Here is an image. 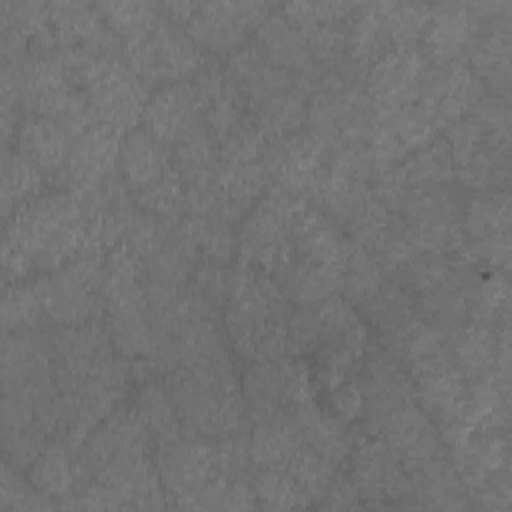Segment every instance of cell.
I'll use <instances>...</instances> for the list:
<instances>
[{"label":"cell","instance_id":"7a4b0ae2","mask_svg":"<svg viewBox=\"0 0 512 512\" xmlns=\"http://www.w3.org/2000/svg\"><path fill=\"white\" fill-rule=\"evenodd\" d=\"M308 200L280 186H272L246 214L238 234V260L256 272L274 276L292 256V226Z\"/></svg>","mask_w":512,"mask_h":512},{"label":"cell","instance_id":"03108f58","mask_svg":"<svg viewBox=\"0 0 512 512\" xmlns=\"http://www.w3.org/2000/svg\"><path fill=\"white\" fill-rule=\"evenodd\" d=\"M318 506L328 510H350L362 506V496L350 476H334Z\"/></svg>","mask_w":512,"mask_h":512},{"label":"cell","instance_id":"2e32d148","mask_svg":"<svg viewBox=\"0 0 512 512\" xmlns=\"http://www.w3.org/2000/svg\"><path fill=\"white\" fill-rule=\"evenodd\" d=\"M226 76L236 86L244 106L256 110L266 100L290 90L296 76L270 62L258 46L242 44L230 52L226 62Z\"/></svg>","mask_w":512,"mask_h":512},{"label":"cell","instance_id":"ba28073f","mask_svg":"<svg viewBox=\"0 0 512 512\" xmlns=\"http://www.w3.org/2000/svg\"><path fill=\"white\" fill-rule=\"evenodd\" d=\"M268 12L270 6L262 2H196L186 32L198 48L232 52L242 46L250 28L270 16Z\"/></svg>","mask_w":512,"mask_h":512},{"label":"cell","instance_id":"f5cc1de1","mask_svg":"<svg viewBox=\"0 0 512 512\" xmlns=\"http://www.w3.org/2000/svg\"><path fill=\"white\" fill-rule=\"evenodd\" d=\"M386 270L380 260L366 248L354 246L344 268L342 294L350 304H364L370 300L384 284Z\"/></svg>","mask_w":512,"mask_h":512},{"label":"cell","instance_id":"836d02e7","mask_svg":"<svg viewBox=\"0 0 512 512\" xmlns=\"http://www.w3.org/2000/svg\"><path fill=\"white\" fill-rule=\"evenodd\" d=\"M72 448L60 440L46 444L28 468L30 484L42 494L58 500L76 490V458Z\"/></svg>","mask_w":512,"mask_h":512},{"label":"cell","instance_id":"5b68a950","mask_svg":"<svg viewBox=\"0 0 512 512\" xmlns=\"http://www.w3.org/2000/svg\"><path fill=\"white\" fill-rule=\"evenodd\" d=\"M156 472L172 506L184 508L188 502L214 478L216 468V442L202 436H178L158 446Z\"/></svg>","mask_w":512,"mask_h":512},{"label":"cell","instance_id":"5bb4252c","mask_svg":"<svg viewBox=\"0 0 512 512\" xmlns=\"http://www.w3.org/2000/svg\"><path fill=\"white\" fill-rule=\"evenodd\" d=\"M350 456V478L362 498L380 500V506H384L386 500H400L408 506L412 494L410 476L380 438L364 440Z\"/></svg>","mask_w":512,"mask_h":512},{"label":"cell","instance_id":"7c38bea8","mask_svg":"<svg viewBox=\"0 0 512 512\" xmlns=\"http://www.w3.org/2000/svg\"><path fill=\"white\" fill-rule=\"evenodd\" d=\"M356 384L364 400L362 416L366 418V428L374 436L396 408L412 402L414 398L412 380L386 346L368 354Z\"/></svg>","mask_w":512,"mask_h":512},{"label":"cell","instance_id":"8fae6325","mask_svg":"<svg viewBox=\"0 0 512 512\" xmlns=\"http://www.w3.org/2000/svg\"><path fill=\"white\" fill-rule=\"evenodd\" d=\"M376 438L392 450L408 474H414L446 456L438 430L428 414L414 402L396 408L382 422Z\"/></svg>","mask_w":512,"mask_h":512},{"label":"cell","instance_id":"816d5d0a","mask_svg":"<svg viewBox=\"0 0 512 512\" xmlns=\"http://www.w3.org/2000/svg\"><path fill=\"white\" fill-rule=\"evenodd\" d=\"M510 310V284L504 272H494L488 278H482L478 288L468 300V318L472 322L502 326L508 324Z\"/></svg>","mask_w":512,"mask_h":512},{"label":"cell","instance_id":"4dcf8cb0","mask_svg":"<svg viewBox=\"0 0 512 512\" xmlns=\"http://www.w3.org/2000/svg\"><path fill=\"white\" fill-rule=\"evenodd\" d=\"M308 94L310 90L296 80L290 90L266 100L256 110H252V124L268 144L286 140L300 132V128L306 124Z\"/></svg>","mask_w":512,"mask_h":512},{"label":"cell","instance_id":"f546056e","mask_svg":"<svg viewBox=\"0 0 512 512\" xmlns=\"http://www.w3.org/2000/svg\"><path fill=\"white\" fill-rule=\"evenodd\" d=\"M242 400L248 418L256 424L286 412L284 378L280 362H252L242 374Z\"/></svg>","mask_w":512,"mask_h":512},{"label":"cell","instance_id":"11a10c76","mask_svg":"<svg viewBox=\"0 0 512 512\" xmlns=\"http://www.w3.org/2000/svg\"><path fill=\"white\" fill-rule=\"evenodd\" d=\"M302 436L314 452H318L334 466H340L350 458L352 436L346 428V422L334 418L332 414H320L308 428H304Z\"/></svg>","mask_w":512,"mask_h":512},{"label":"cell","instance_id":"4316f807","mask_svg":"<svg viewBox=\"0 0 512 512\" xmlns=\"http://www.w3.org/2000/svg\"><path fill=\"white\" fill-rule=\"evenodd\" d=\"M274 278L290 302L298 306H316L342 292L344 270L308 264L294 254Z\"/></svg>","mask_w":512,"mask_h":512},{"label":"cell","instance_id":"f907efd6","mask_svg":"<svg viewBox=\"0 0 512 512\" xmlns=\"http://www.w3.org/2000/svg\"><path fill=\"white\" fill-rule=\"evenodd\" d=\"M172 166L178 170L182 180H192L208 170H214L220 164L218 142L208 132L206 126H198L180 138L172 150Z\"/></svg>","mask_w":512,"mask_h":512},{"label":"cell","instance_id":"c3c4849f","mask_svg":"<svg viewBox=\"0 0 512 512\" xmlns=\"http://www.w3.org/2000/svg\"><path fill=\"white\" fill-rule=\"evenodd\" d=\"M252 490L258 508L264 510H292L312 504L286 468H258Z\"/></svg>","mask_w":512,"mask_h":512},{"label":"cell","instance_id":"e7e4bbea","mask_svg":"<svg viewBox=\"0 0 512 512\" xmlns=\"http://www.w3.org/2000/svg\"><path fill=\"white\" fill-rule=\"evenodd\" d=\"M330 410L332 416L342 420V422H354L356 418L362 416L364 410V400L362 392L356 382H342L334 390H330Z\"/></svg>","mask_w":512,"mask_h":512},{"label":"cell","instance_id":"484cf974","mask_svg":"<svg viewBox=\"0 0 512 512\" xmlns=\"http://www.w3.org/2000/svg\"><path fill=\"white\" fill-rule=\"evenodd\" d=\"M18 152L36 164L42 172H56L64 168L70 148L72 136L54 120L44 116L30 114L16 132Z\"/></svg>","mask_w":512,"mask_h":512},{"label":"cell","instance_id":"ab89813d","mask_svg":"<svg viewBox=\"0 0 512 512\" xmlns=\"http://www.w3.org/2000/svg\"><path fill=\"white\" fill-rule=\"evenodd\" d=\"M468 390V380L456 370H444L432 378L418 382L420 408L430 420L442 424L462 412L464 398Z\"/></svg>","mask_w":512,"mask_h":512},{"label":"cell","instance_id":"6f0895ef","mask_svg":"<svg viewBox=\"0 0 512 512\" xmlns=\"http://www.w3.org/2000/svg\"><path fill=\"white\" fill-rule=\"evenodd\" d=\"M268 142L256 130L252 122H240L218 142L220 164L238 166V164H254L262 162Z\"/></svg>","mask_w":512,"mask_h":512},{"label":"cell","instance_id":"4fadbf2b","mask_svg":"<svg viewBox=\"0 0 512 512\" xmlns=\"http://www.w3.org/2000/svg\"><path fill=\"white\" fill-rule=\"evenodd\" d=\"M122 138V130L102 122L76 136L60 170L66 190L84 192L100 186L116 170Z\"/></svg>","mask_w":512,"mask_h":512},{"label":"cell","instance_id":"7dc6e473","mask_svg":"<svg viewBox=\"0 0 512 512\" xmlns=\"http://www.w3.org/2000/svg\"><path fill=\"white\" fill-rule=\"evenodd\" d=\"M96 8L102 14L106 26L122 42H130L140 36H146L162 18L158 4H150V2L112 0V2H98Z\"/></svg>","mask_w":512,"mask_h":512},{"label":"cell","instance_id":"6da1fadb","mask_svg":"<svg viewBox=\"0 0 512 512\" xmlns=\"http://www.w3.org/2000/svg\"><path fill=\"white\" fill-rule=\"evenodd\" d=\"M166 388L184 434L220 440L242 432L248 414L230 356L208 366H178L166 374Z\"/></svg>","mask_w":512,"mask_h":512},{"label":"cell","instance_id":"680465c9","mask_svg":"<svg viewBox=\"0 0 512 512\" xmlns=\"http://www.w3.org/2000/svg\"><path fill=\"white\" fill-rule=\"evenodd\" d=\"M0 508L2 510H46L56 508L50 496L36 490L30 480H22L18 470L4 464L0 478Z\"/></svg>","mask_w":512,"mask_h":512},{"label":"cell","instance_id":"30bf717a","mask_svg":"<svg viewBox=\"0 0 512 512\" xmlns=\"http://www.w3.org/2000/svg\"><path fill=\"white\" fill-rule=\"evenodd\" d=\"M428 66L426 56L414 46L392 48L376 60L366 72V92L376 112L388 114L416 104L420 82Z\"/></svg>","mask_w":512,"mask_h":512},{"label":"cell","instance_id":"8992f818","mask_svg":"<svg viewBox=\"0 0 512 512\" xmlns=\"http://www.w3.org/2000/svg\"><path fill=\"white\" fill-rule=\"evenodd\" d=\"M98 122L130 132L142 122L148 102L146 84L128 68L122 56L104 58L88 86L82 90Z\"/></svg>","mask_w":512,"mask_h":512},{"label":"cell","instance_id":"1f68e13d","mask_svg":"<svg viewBox=\"0 0 512 512\" xmlns=\"http://www.w3.org/2000/svg\"><path fill=\"white\" fill-rule=\"evenodd\" d=\"M302 444V430L288 412H282L272 420L256 424L248 438L250 460L256 468H284Z\"/></svg>","mask_w":512,"mask_h":512},{"label":"cell","instance_id":"7bdbcfd3","mask_svg":"<svg viewBox=\"0 0 512 512\" xmlns=\"http://www.w3.org/2000/svg\"><path fill=\"white\" fill-rule=\"evenodd\" d=\"M406 184L412 186H442L454 178V162L444 138H434L426 146L414 150L400 164Z\"/></svg>","mask_w":512,"mask_h":512},{"label":"cell","instance_id":"277c9868","mask_svg":"<svg viewBox=\"0 0 512 512\" xmlns=\"http://www.w3.org/2000/svg\"><path fill=\"white\" fill-rule=\"evenodd\" d=\"M38 280L48 320L70 326L102 318V310H106L102 300L104 260L80 256Z\"/></svg>","mask_w":512,"mask_h":512},{"label":"cell","instance_id":"52a82bcc","mask_svg":"<svg viewBox=\"0 0 512 512\" xmlns=\"http://www.w3.org/2000/svg\"><path fill=\"white\" fill-rule=\"evenodd\" d=\"M484 96V82L462 62L428 66L416 104L422 106L438 128H446L472 112Z\"/></svg>","mask_w":512,"mask_h":512},{"label":"cell","instance_id":"9f6ffc18","mask_svg":"<svg viewBox=\"0 0 512 512\" xmlns=\"http://www.w3.org/2000/svg\"><path fill=\"white\" fill-rule=\"evenodd\" d=\"M384 18L394 48H410L430 18V6L420 2H384Z\"/></svg>","mask_w":512,"mask_h":512},{"label":"cell","instance_id":"44dd1931","mask_svg":"<svg viewBox=\"0 0 512 512\" xmlns=\"http://www.w3.org/2000/svg\"><path fill=\"white\" fill-rule=\"evenodd\" d=\"M386 338V348L408 370L414 382L454 368L448 338L422 320H414L402 332Z\"/></svg>","mask_w":512,"mask_h":512},{"label":"cell","instance_id":"83f0119b","mask_svg":"<svg viewBox=\"0 0 512 512\" xmlns=\"http://www.w3.org/2000/svg\"><path fill=\"white\" fill-rule=\"evenodd\" d=\"M346 32L348 58L364 72L394 48L384 18V2L354 6L346 22Z\"/></svg>","mask_w":512,"mask_h":512},{"label":"cell","instance_id":"7402d4cb","mask_svg":"<svg viewBox=\"0 0 512 512\" xmlns=\"http://www.w3.org/2000/svg\"><path fill=\"white\" fill-rule=\"evenodd\" d=\"M510 52H512V20L496 18L480 26L478 36L468 48V66L486 82L496 96L508 98L510 90Z\"/></svg>","mask_w":512,"mask_h":512},{"label":"cell","instance_id":"f35d334b","mask_svg":"<svg viewBox=\"0 0 512 512\" xmlns=\"http://www.w3.org/2000/svg\"><path fill=\"white\" fill-rule=\"evenodd\" d=\"M360 306L382 336L398 334L416 320L414 298L402 284H382V288Z\"/></svg>","mask_w":512,"mask_h":512},{"label":"cell","instance_id":"6125c7cd","mask_svg":"<svg viewBox=\"0 0 512 512\" xmlns=\"http://www.w3.org/2000/svg\"><path fill=\"white\" fill-rule=\"evenodd\" d=\"M444 140L450 148L454 168H458L482 150V146L486 144V134L470 116H466V118L446 126Z\"/></svg>","mask_w":512,"mask_h":512},{"label":"cell","instance_id":"603a6c76","mask_svg":"<svg viewBox=\"0 0 512 512\" xmlns=\"http://www.w3.org/2000/svg\"><path fill=\"white\" fill-rule=\"evenodd\" d=\"M256 46L270 62L298 78L310 80L316 90V70L308 54L306 36L288 18L270 14L256 28Z\"/></svg>","mask_w":512,"mask_h":512},{"label":"cell","instance_id":"be15d7a7","mask_svg":"<svg viewBox=\"0 0 512 512\" xmlns=\"http://www.w3.org/2000/svg\"><path fill=\"white\" fill-rule=\"evenodd\" d=\"M318 344V318L314 306H298L288 314V356L314 352Z\"/></svg>","mask_w":512,"mask_h":512},{"label":"cell","instance_id":"ffe728a7","mask_svg":"<svg viewBox=\"0 0 512 512\" xmlns=\"http://www.w3.org/2000/svg\"><path fill=\"white\" fill-rule=\"evenodd\" d=\"M152 52V86L190 80L202 66V52L186 30L164 16L148 32Z\"/></svg>","mask_w":512,"mask_h":512},{"label":"cell","instance_id":"9a60e30c","mask_svg":"<svg viewBox=\"0 0 512 512\" xmlns=\"http://www.w3.org/2000/svg\"><path fill=\"white\" fill-rule=\"evenodd\" d=\"M144 130L160 144L172 148L180 138L204 126L190 80L160 86L142 112Z\"/></svg>","mask_w":512,"mask_h":512},{"label":"cell","instance_id":"ac0fdd59","mask_svg":"<svg viewBox=\"0 0 512 512\" xmlns=\"http://www.w3.org/2000/svg\"><path fill=\"white\" fill-rule=\"evenodd\" d=\"M50 26L60 46L90 48L104 56H122V40L106 26L96 4L52 2Z\"/></svg>","mask_w":512,"mask_h":512},{"label":"cell","instance_id":"8d00e7d4","mask_svg":"<svg viewBox=\"0 0 512 512\" xmlns=\"http://www.w3.org/2000/svg\"><path fill=\"white\" fill-rule=\"evenodd\" d=\"M108 312V334L114 352L134 360L146 358L154 344V332L148 320L146 304L112 308Z\"/></svg>","mask_w":512,"mask_h":512},{"label":"cell","instance_id":"f6af8a7d","mask_svg":"<svg viewBox=\"0 0 512 512\" xmlns=\"http://www.w3.org/2000/svg\"><path fill=\"white\" fill-rule=\"evenodd\" d=\"M48 320L40 280L30 284H16L4 290L2 298V326L4 332H32Z\"/></svg>","mask_w":512,"mask_h":512},{"label":"cell","instance_id":"d4e9b609","mask_svg":"<svg viewBox=\"0 0 512 512\" xmlns=\"http://www.w3.org/2000/svg\"><path fill=\"white\" fill-rule=\"evenodd\" d=\"M450 356L454 368L466 380H478L494 374L500 352V326L466 322L450 338Z\"/></svg>","mask_w":512,"mask_h":512},{"label":"cell","instance_id":"74e56055","mask_svg":"<svg viewBox=\"0 0 512 512\" xmlns=\"http://www.w3.org/2000/svg\"><path fill=\"white\" fill-rule=\"evenodd\" d=\"M132 196L140 210L154 216L168 228H174L182 220V212L186 210L184 180L174 166H170L160 178H156L148 186L132 192Z\"/></svg>","mask_w":512,"mask_h":512},{"label":"cell","instance_id":"b9f144b4","mask_svg":"<svg viewBox=\"0 0 512 512\" xmlns=\"http://www.w3.org/2000/svg\"><path fill=\"white\" fill-rule=\"evenodd\" d=\"M466 240H482L510 232V196L506 190L478 192L466 208L462 224Z\"/></svg>","mask_w":512,"mask_h":512},{"label":"cell","instance_id":"e575fe53","mask_svg":"<svg viewBox=\"0 0 512 512\" xmlns=\"http://www.w3.org/2000/svg\"><path fill=\"white\" fill-rule=\"evenodd\" d=\"M132 412L150 434V440L158 442V446L180 436L178 432L182 426L178 410L166 384L144 382L134 398Z\"/></svg>","mask_w":512,"mask_h":512},{"label":"cell","instance_id":"9c48e42d","mask_svg":"<svg viewBox=\"0 0 512 512\" xmlns=\"http://www.w3.org/2000/svg\"><path fill=\"white\" fill-rule=\"evenodd\" d=\"M274 186L302 198H314L326 176V148L310 134L298 132L286 140L270 142L262 158Z\"/></svg>","mask_w":512,"mask_h":512},{"label":"cell","instance_id":"ee69618b","mask_svg":"<svg viewBox=\"0 0 512 512\" xmlns=\"http://www.w3.org/2000/svg\"><path fill=\"white\" fill-rule=\"evenodd\" d=\"M42 170L24 158L18 150L4 152L2 162V214L4 220L24 202L42 194Z\"/></svg>","mask_w":512,"mask_h":512},{"label":"cell","instance_id":"3957f363","mask_svg":"<svg viewBox=\"0 0 512 512\" xmlns=\"http://www.w3.org/2000/svg\"><path fill=\"white\" fill-rule=\"evenodd\" d=\"M82 218L80 198L70 190L40 194L20 204L4 228L2 270L6 280L18 282L34 268L36 256L64 224Z\"/></svg>","mask_w":512,"mask_h":512},{"label":"cell","instance_id":"d590c367","mask_svg":"<svg viewBox=\"0 0 512 512\" xmlns=\"http://www.w3.org/2000/svg\"><path fill=\"white\" fill-rule=\"evenodd\" d=\"M180 366H208L228 358L226 342L214 320L184 322L172 336Z\"/></svg>","mask_w":512,"mask_h":512},{"label":"cell","instance_id":"cb8c5ba5","mask_svg":"<svg viewBox=\"0 0 512 512\" xmlns=\"http://www.w3.org/2000/svg\"><path fill=\"white\" fill-rule=\"evenodd\" d=\"M116 166L130 192H136L172 166L170 148L154 140L144 128H134L122 138Z\"/></svg>","mask_w":512,"mask_h":512},{"label":"cell","instance_id":"e0dca14e","mask_svg":"<svg viewBox=\"0 0 512 512\" xmlns=\"http://www.w3.org/2000/svg\"><path fill=\"white\" fill-rule=\"evenodd\" d=\"M480 32V22L464 2H442L430 6V18L422 32L426 60L450 64L460 60Z\"/></svg>","mask_w":512,"mask_h":512},{"label":"cell","instance_id":"db71d44e","mask_svg":"<svg viewBox=\"0 0 512 512\" xmlns=\"http://www.w3.org/2000/svg\"><path fill=\"white\" fill-rule=\"evenodd\" d=\"M284 468L290 472V476L296 480V484L302 488L312 504H318L324 498L328 486L336 476V466L322 458L318 452H314L306 442L292 454Z\"/></svg>","mask_w":512,"mask_h":512},{"label":"cell","instance_id":"91938a15","mask_svg":"<svg viewBox=\"0 0 512 512\" xmlns=\"http://www.w3.org/2000/svg\"><path fill=\"white\" fill-rule=\"evenodd\" d=\"M356 4L346 2H292L282 6V16L288 18L302 32H308L320 24L346 22Z\"/></svg>","mask_w":512,"mask_h":512},{"label":"cell","instance_id":"bcb514c9","mask_svg":"<svg viewBox=\"0 0 512 512\" xmlns=\"http://www.w3.org/2000/svg\"><path fill=\"white\" fill-rule=\"evenodd\" d=\"M454 176L478 192L504 190L510 176V150L486 142L466 164L454 168Z\"/></svg>","mask_w":512,"mask_h":512},{"label":"cell","instance_id":"94428289","mask_svg":"<svg viewBox=\"0 0 512 512\" xmlns=\"http://www.w3.org/2000/svg\"><path fill=\"white\" fill-rule=\"evenodd\" d=\"M46 438L48 436L38 426L4 432L6 464L14 466L16 470H28L32 462L40 456V452L46 448Z\"/></svg>","mask_w":512,"mask_h":512},{"label":"cell","instance_id":"d6a6232c","mask_svg":"<svg viewBox=\"0 0 512 512\" xmlns=\"http://www.w3.org/2000/svg\"><path fill=\"white\" fill-rule=\"evenodd\" d=\"M220 184H222V218L236 222L246 216L252 206L262 198L266 186L270 184V174L264 162L224 166L220 164Z\"/></svg>","mask_w":512,"mask_h":512},{"label":"cell","instance_id":"d6986e66","mask_svg":"<svg viewBox=\"0 0 512 512\" xmlns=\"http://www.w3.org/2000/svg\"><path fill=\"white\" fill-rule=\"evenodd\" d=\"M294 254L316 266L344 270L352 254V240L320 208H306L292 226Z\"/></svg>","mask_w":512,"mask_h":512},{"label":"cell","instance_id":"681fc988","mask_svg":"<svg viewBox=\"0 0 512 512\" xmlns=\"http://www.w3.org/2000/svg\"><path fill=\"white\" fill-rule=\"evenodd\" d=\"M420 312L424 316L422 322L450 338L458 328L466 324L468 296L454 286L436 288L420 296Z\"/></svg>","mask_w":512,"mask_h":512},{"label":"cell","instance_id":"f1b7e54d","mask_svg":"<svg viewBox=\"0 0 512 512\" xmlns=\"http://www.w3.org/2000/svg\"><path fill=\"white\" fill-rule=\"evenodd\" d=\"M412 494L408 506L436 508V510H460L468 504V490L450 466L448 458H440L430 466L408 474Z\"/></svg>","mask_w":512,"mask_h":512},{"label":"cell","instance_id":"60d3db41","mask_svg":"<svg viewBox=\"0 0 512 512\" xmlns=\"http://www.w3.org/2000/svg\"><path fill=\"white\" fill-rule=\"evenodd\" d=\"M396 214L408 228H422L446 222H458L456 204L440 186H412L396 208Z\"/></svg>","mask_w":512,"mask_h":512}]
</instances>
